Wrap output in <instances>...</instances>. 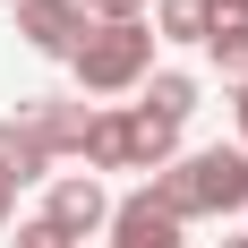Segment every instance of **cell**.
Here are the masks:
<instances>
[{"label": "cell", "instance_id": "obj_1", "mask_svg": "<svg viewBox=\"0 0 248 248\" xmlns=\"http://www.w3.org/2000/svg\"><path fill=\"white\" fill-rule=\"evenodd\" d=\"M146 197L163 205L180 231H188V223H223V214L248 205V154L240 146H197V154H180L171 171H154Z\"/></svg>", "mask_w": 248, "mask_h": 248}, {"label": "cell", "instance_id": "obj_2", "mask_svg": "<svg viewBox=\"0 0 248 248\" xmlns=\"http://www.w3.org/2000/svg\"><path fill=\"white\" fill-rule=\"evenodd\" d=\"M77 94H137L154 77V26L146 17H120V26H94L77 43Z\"/></svg>", "mask_w": 248, "mask_h": 248}, {"label": "cell", "instance_id": "obj_3", "mask_svg": "<svg viewBox=\"0 0 248 248\" xmlns=\"http://www.w3.org/2000/svg\"><path fill=\"white\" fill-rule=\"evenodd\" d=\"M17 34L43 60H77V43L94 34V17H86V0H17Z\"/></svg>", "mask_w": 248, "mask_h": 248}, {"label": "cell", "instance_id": "obj_4", "mask_svg": "<svg viewBox=\"0 0 248 248\" xmlns=\"http://www.w3.org/2000/svg\"><path fill=\"white\" fill-rule=\"evenodd\" d=\"M43 223H51V231H69V240L86 248L103 223H111V197H103V180H94V171H60V180L43 188Z\"/></svg>", "mask_w": 248, "mask_h": 248}, {"label": "cell", "instance_id": "obj_5", "mask_svg": "<svg viewBox=\"0 0 248 248\" xmlns=\"http://www.w3.org/2000/svg\"><path fill=\"white\" fill-rule=\"evenodd\" d=\"M17 120L43 137L51 163H60V154H77V163H86V120H94V111H86V94H34V103H17Z\"/></svg>", "mask_w": 248, "mask_h": 248}, {"label": "cell", "instance_id": "obj_6", "mask_svg": "<svg viewBox=\"0 0 248 248\" xmlns=\"http://www.w3.org/2000/svg\"><path fill=\"white\" fill-rule=\"evenodd\" d=\"M103 231H111V248H188V240H180V223L146 197V188L111 197V223H103Z\"/></svg>", "mask_w": 248, "mask_h": 248}, {"label": "cell", "instance_id": "obj_7", "mask_svg": "<svg viewBox=\"0 0 248 248\" xmlns=\"http://www.w3.org/2000/svg\"><path fill=\"white\" fill-rule=\"evenodd\" d=\"M0 180H9V188L51 180V154H43V137H34L26 120H0Z\"/></svg>", "mask_w": 248, "mask_h": 248}, {"label": "cell", "instance_id": "obj_8", "mask_svg": "<svg viewBox=\"0 0 248 248\" xmlns=\"http://www.w3.org/2000/svg\"><path fill=\"white\" fill-rule=\"evenodd\" d=\"M180 163V128H163V120H146V111H137V103H128V171H171Z\"/></svg>", "mask_w": 248, "mask_h": 248}, {"label": "cell", "instance_id": "obj_9", "mask_svg": "<svg viewBox=\"0 0 248 248\" xmlns=\"http://www.w3.org/2000/svg\"><path fill=\"white\" fill-rule=\"evenodd\" d=\"M137 111H146V120H163V128H180L188 111H197V77H188V69H154Z\"/></svg>", "mask_w": 248, "mask_h": 248}, {"label": "cell", "instance_id": "obj_10", "mask_svg": "<svg viewBox=\"0 0 248 248\" xmlns=\"http://www.w3.org/2000/svg\"><path fill=\"white\" fill-rule=\"evenodd\" d=\"M86 163L94 171H128V103H103L86 120Z\"/></svg>", "mask_w": 248, "mask_h": 248}, {"label": "cell", "instance_id": "obj_11", "mask_svg": "<svg viewBox=\"0 0 248 248\" xmlns=\"http://www.w3.org/2000/svg\"><path fill=\"white\" fill-rule=\"evenodd\" d=\"M205 34H214L205 0H154V43H205Z\"/></svg>", "mask_w": 248, "mask_h": 248}, {"label": "cell", "instance_id": "obj_12", "mask_svg": "<svg viewBox=\"0 0 248 248\" xmlns=\"http://www.w3.org/2000/svg\"><path fill=\"white\" fill-rule=\"evenodd\" d=\"M205 60L223 77H248V17H214V34H205Z\"/></svg>", "mask_w": 248, "mask_h": 248}, {"label": "cell", "instance_id": "obj_13", "mask_svg": "<svg viewBox=\"0 0 248 248\" xmlns=\"http://www.w3.org/2000/svg\"><path fill=\"white\" fill-rule=\"evenodd\" d=\"M17 248H77V240H69V231H51L43 214H34V223H17Z\"/></svg>", "mask_w": 248, "mask_h": 248}, {"label": "cell", "instance_id": "obj_14", "mask_svg": "<svg viewBox=\"0 0 248 248\" xmlns=\"http://www.w3.org/2000/svg\"><path fill=\"white\" fill-rule=\"evenodd\" d=\"M86 17H94V26H120V17H146V0H86Z\"/></svg>", "mask_w": 248, "mask_h": 248}, {"label": "cell", "instance_id": "obj_15", "mask_svg": "<svg viewBox=\"0 0 248 248\" xmlns=\"http://www.w3.org/2000/svg\"><path fill=\"white\" fill-rule=\"evenodd\" d=\"M231 111H240V154H248V77H240V103H231Z\"/></svg>", "mask_w": 248, "mask_h": 248}, {"label": "cell", "instance_id": "obj_16", "mask_svg": "<svg viewBox=\"0 0 248 248\" xmlns=\"http://www.w3.org/2000/svg\"><path fill=\"white\" fill-rule=\"evenodd\" d=\"M9 214H17V188H9V180H0V231H9Z\"/></svg>", "mask_w": 248, "mask_h": 248}, {"label": "cell", "instance_id": "obj_17", "mask_svg": "<svg viewBox=\"0 0 248 248\" xmlns=\"http://www.w3.org/2000/svg\"><path fill=\"white\" fill-rule=\"evenodd\" d=\"M205 9H214V17H248V0H205Z\"/></svg>", "mask_w": 248, "mask_h": 248}, {"label": "cell", "instance_id": "obj_18", "mask_svg": "<svg viewBox=\"0 0 248 248\" xmlns=\"http://www.w3.org/2000/svg\"><path fill=\"white\" fill-rule=\"evenodd\" d=\"M223 248H248V240H223Z\"/></svg>", "mask_w": 248, "mask_h": 248}, {"label": "cell", "instance_id": "obj_19", "mask_svg": "<svg viewBox=\"0 0 248 248\" xmlns=\"http://www.w3.org/2000/svg\"><path fill=\"white\" fill-rule=\"evenodd\" d=\"M0 9H17V0H0Z\"/></svg>", "mask_w": 248, "mask_h": 248}]
</instances>
